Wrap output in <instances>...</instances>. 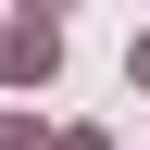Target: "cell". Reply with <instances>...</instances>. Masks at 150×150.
<instances>
[{"label": "cell", "instance_id": "7a4b0ae2", "mask_svg": "<svg viewBox=\"0 0 150 150\" xmlns=\"http://www.w3.org/2000/svg\"><path fill=\"white\" fill-rule=\"evenodd\" d=\"M0 150H38V125H25V112H0Z\"/></svg>", "mask_w": 150, "mask_h": 150}, {"label": "cell", "instance_id": "277c9868", "mask_svg": "<svg viewBox=\"0 0 150 150\" xmlns=\"http://www.w3.org/2000/svg\"><path fill=\"white\" fill-rule=\"evenodd\" d=\"M63 150H100V138H63Z\"/></svg>", "mask_w": 150, "mask_h": 150}, {"label": "cell", "instance_id": "3957f363", "mask_svg": "<svg viewBox=\"0 0 150 150\" xmlns=\"http://www.w3.org/2000/svg\"><path fill=\"white\" fill-rule=\"evenodd\" d=\"M138 88H150V38H138Z\"/></svg>", "mask_w": 150, "mask_h": 150}, {"label": "cell", "instance_id": "6da1fadb", "mask_svg": "<svg viewBox=\"0 0 150 150\" xmlns=\"http://www.w3.org/2000/svg\"><path fill=\"white\" fill-rule=\"evenodd\" d=\"M50 63H63V25H13L0 38V75H50Z\"/></svg>", "mask_w": 150, "mask_h": 150}]
</instances>
